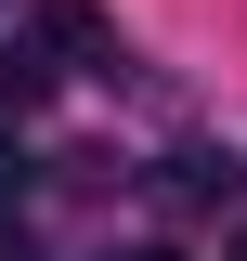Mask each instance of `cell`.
Here are the masks:
<instances>
[{
	"instance_id": "6da1fadb",
	"label": "cell",
	"mask_w": 247,
	"mask_h": 261,
	"mask_svg": "<svg viewBox=\"0 0 247 261\" xmlns=\"http://www.w3.org/2000/svg\"><path fill=\"white\" fill-rule=\"evenodd\" d=\"M39 53H52V79L65 65H117V13H104V0H39Z\"/></svg>"
},
{
	"instance_id": "7a4b0ae2",
	"label": "cell",
	"mask_w": 247,
	"mask_h": 261,
	"mask_svg": "<svg viewBox=\"0 0 247 261\" xmlns=\"http://www.w3.org/2000/svg\"><path fill=\"white\" fill-rule=\"evenodd\" d=\"M52 105V53L39 39H0V118H39Z\"/></svg>"
},
{
	"instance_id": "3957f363",
	"label": "cell",
	"mask_w": 247,
	"mask_h": 261,
	"mask_svg": "<svg viewBox=\"0 0 247 261\" xmlns=\"http://www.w3.org/2000/svg\"><path fill=\"white\" fill-rule=\"evenodd\" d=\"M221 183H234V157H169V170H156V196H169V209H208Z\"/></svg>"
},
{
	"instance_id": "277c9868",
	"label": "cell",
	"mask_w": 247,
	"mask_h": 261,
	"mask_svg": "<svg viewBox=\"0 0 247 261\" xmlns=\"http://www.w3.org/2000/svg\"><path fill=\"white\" fill-rule=\"evenodd\" d=\"M13 183H26V157H13V144H0V209H13Z\"/></svg>"
},
{
	"instance_id": "5b68a950",
	"label": "cell",
	"mask_w": 247,
	"mask_h": 261,
	"mask_svg": "<svg viewBox=\"0 0 247 261\" xmlns=\"http://www.w3.org/2000/svg\"><path fill=\"white\" fill-rule=\"evenodd\" d=\"M0 261H26V235H13V222H0Z\"/></svg>"
},
{
	"instance_id": "8992f818",
	"label": "cell",
	"mask_w": 247,
	"mask_h": 261,
	"mask_svg": "<svg viewBox=\"0 0 247 261\" xmlns=\"http://www.w3.org/2000/svg\"><path fill=\"white\" fill-rule=\"evenodd\" d=\"M117 261H182V248H117Z\"/></svg>"
},
{
	"instance_id": "52a82bcc",
	"label": "cell",
	"mask_w": 247,
	"mask_h": 261,
	"mask_svg": "<svg viewBox=\"0 0 247 261\" xmlns=\"http://www.w3.org/2000/svg\"><path fill=\"white\" fill-rule=\"evenodd\" d=\"M234 261H247V235H234Z\"/></svg>"
}]
</instances>
